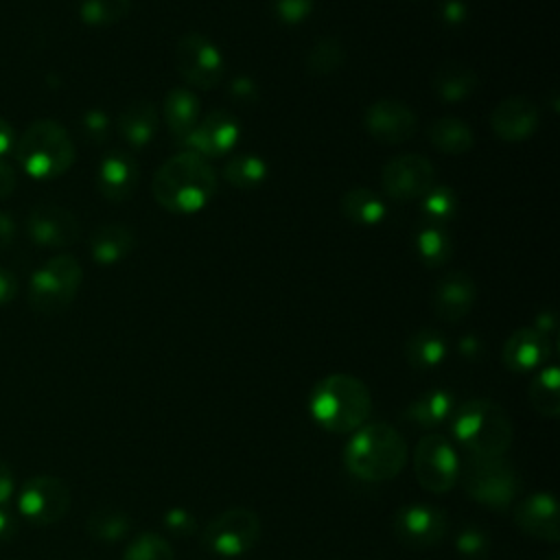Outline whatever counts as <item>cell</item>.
<instances>
[{
  "instance_id": "6da1fadb",
  "label": "cell",
  "mask_w": 560,
  "mask_h": 560,
  "mask_svg": "<svg viewBox=\"0 0 560 560\" xmlns=\"http://www.w3.org/2000/svg\"><path fill=\"white\" fill-rule=\"evenodd\" d=\"M151 190L164 210L190 214L201 210L214 197L217 173L206 158L184 149L155 171Z\"/></svg>"
},
{
  "instance_id": "7a4b0ae2",
  "label": "cell",
  "mask_w": 560,
  "mask_h": 560,
  "mask_svg": "<svg viewBox=\"0 0 560 560\" xmlns=\"http://www.w3.org/2000/svg\"><path fill=\"white\" fill-rule=\"evenodd\" d=\"M370 409V389L357 376L328 374L311 389V418L328 433H354L365 424Z\"/></svg>"
},
{
  "instance_id": "3957f363",
  "label": "cell",
  "mask_w": 560,
  "mask_h": 560,
  "mask_svg": "<svg viewBox=\"0 0 560 560\" xmlns=\"http://www.w3.org/2000/svg\"><path fill=\"white\" fill-rule=\"evenodd\" d=\"M407 459L402 435L387 422L363 424L352 433L343 448L348 472L368 483L394 479Z\"/></svg>"
},
{
  "instance_id": "277c9868",
  "label": "cell",
  "mask_w": 560,
  "mask_h": 560,
  "mask_svg": "<svg viewBox=\"0 0 560 560\" xmlns=\"http://www.w3.org/2000/svg\"><path fill=\"white\" fill-rule=\"evenodd\" d=\"M451 431L470 457H499L512 444V420L501 405L475 398L455 407Z\"/></svg>"
},
{
  "instance_id": "5b68a950",
  "label": "cell",
  "mask_w": 560,
  "mask_h": 560,
  "mask_svg": "<svg viewBox=\"0 0 560 560\" xmlns=\"http://www.w3.org/2000/svg\"><path fill=\"white\" fill-rule=\"evenodd\" d=\"M15 155L31 177L52 179L72 166L77 151L70 133L59 122L42 118L31 122L20 136Z\"/></svg>"
},
{
  "instance_id": "8992f818",
  "label": "cell",
  "mask_w": 560,
  "mask_h": 560,
  "mask_svg": "<svg viewBox=\"0 0 560 560\" xmlns=\"http://www.w3.org/2000/svg\"><path fill=\"white\" fill-rule=\"evenodd\" d=\"M83 271L72 254H57L46 260L31 278L28 304L42 315L66 311L79 293Z\"/></svg>"
},
{
  "instance_id": "52a82bcc",
  "label": "cell",
  "mask_w": 560,
  "mask_h": 560,
  "mask_svg": "<svg viewBox=\"0 0 560 560\" xmlns=\"http://www.w3.org/2000/svg\"><path fill=\"white\" fill-rule=\"evenodd\" d=\"M466 494L490 510H505L512 505L521 490V477L516 468L499 457H468L464 470Z\"/></svg>"
},
{
  "instance_id": "ba28073f",
  "label": "cell",
  "mask_w": 560,
  "mask_h": 560,
  "mask_svg": "<svg viewBox=\"0 0 560 560\" xmlns=\"http://www.w3.org/2000/svg\"><path fill=\"white\" fill-rule=\"evenodd\" d=\"M260 534L262 525L254 510L228 508L206 523L201 545L217 558H238L258 545Z\"/></svg>"
},
{
  "instance_id": "9c48e42d",
  "label": "cell",
  "mask_w": 560,
  "mask_h": 560,
  "mask_svg": "<svg viewBox=\"0 0 560 560\" xmlns=\"http://www.w3.org/2000/svg\"><path fill=\"white\" fill-rule=\"evenodd\" d=\"M175 68L188 85L199 90L217 88L225 72L221 50L201 33H186L179 37L175 46Z\"/></svg>"
},
{
  "instance_id": "30bf717a",
  "label": "cell",
  "mask_w": 560,
  "mask_h": 560,
  "mask_svg": "<svg viewBox=\"0 0 560 560\" xmlns=\"http://www.w3.org/2000/svg\"><path fill=\"white\" fill-rule=\"evenodd\" d=\"M459 457L448 438L429 433L420 438L413 451V472L429 492H448L459 479Z\"/></svg>"
},
{
  "instance_id": "8fae6325",
  "label": "cell",
  "mask_w": 560,
  "mask_h": 560,
  "mask_svg": "<svg viewBox=\"0 0 560 560\" xmlns=\"http://www.w3.org/2000/svg\"><path fill=\"white\" fill-rule=\"evenodd\" d=\"M70 488L55 475L31 477L18 497L20 514L33 525H55L70 510Z\"/></svg>"
},
{
  "instance_id": "7c38bea8",
  "label": "cell",
  "mask_w": 560,
  "mask_h": 560,
  "mask_svg": "<svg viewBox=\"0 0 560 560\" xmlns=\"http://www.w3.org/2000/svg\"><path fill=\"white\" fill-rule=\"evenodd\" d=\"M392 529L396 540L413 551L440 545L448 534V516L440 508L427 503H409L396 510Z\"/></svg>"
},
{
  "instance_id": "4fadbf2b",
  "label": "cell",
  "mask_w": 560,
  "mask_h": 560,
  "mask_svg": "<svg viewBox=\"0 0 560 560\" xmlns=\"http://www.w3.org/2000/svg\"><path fill=\"white\" fill-rule=\"evenodd\" d=\"M381 184L396 201L422 199L435 184L433 162L420 153L396 155L383 166Z\"/></svg>"
},
{
  "instance_id": "5bb4252c",
  "label": "cell",
  "mask_w": 560,
  "mask_h": 560,
  "mask_svg": "<svg viewBox=\"0 0 560 560\" xmlns=\"http://www.w3.org/2000/svg\"><path fill=\"white\" fill-rule=\"evenodd\" d=\"M363 125L376 142L400 144L416 133L418 120L407 103L398 98H378L365 109Z\"/></svg>"
},
{
  "instance_id": "9a60e30c",
  "label": "cell",
  "mask_w": 560,
  "mask_h": 560,
  "mask_svg": "<svg viewBox=\"0 0 560 560\" xmlns=\"http://www.w3.org/2000/svg\"><path fill=\"white\" fill-rule=\"evenodd\" d=\"M26 232L31 241L44 247H68L77 243L81 225L77 217L57 203L42 201L31 208L26 217Z\"/></svg>"
},
{
  "instance_id": "2e32d148",
  "label": "cell",
  "mask_w": 560,
  "mask_h": 560,
  "mask_svg": "<svg viewBox=\"0 0 560 560\" xmlns=\"http://www.w3.org/2000/svg\"><path fill=\"white\" fill-rule=\"evenodd\" d=\"M238 138H241L238 120L225 109H212L201 120H197V125L192 127V131L186 136L182 144L188 151H195L208 160V158H219L230 149H234Z\"/></svg>"
},
{
  "instance_id": "e0dca14e",
  "label": "cell",
  "mask_w": 560,
  "mask_h": 560,
  "mask_svg": "<svg viewBox=\"0 0 560 560\" xmlns=\"http://www.w3.org/2000/svg\"><path fill=\"white\" fill-rule=\"evenodd\" d=\"M540 122V112L534 101L525 96H508L490 114V127L497 138L505 142L527 140Z\"/></svg>"
},
{
  "instance_id": "ac0fdd59",
  "label": "cell",
  "mask_w": 560,
  "mask_h": 560,
  "mask_svg": "<svg viewBox=\"0 0 560 560\" xmlns=\"http://www.w3.org/2000/svg\"><path fill=\"white\" fill-rule=\"evenodd\" d=\"M140 182V168L133 155L120 149H112L101 158L98 171H96V186L98 192L114 201H127Z\"/></svg>"
},
{
  "instance_id": "d6986e66",
  "label": "cell",
  "mask_w": 560,
  "mask_h": 560,
  "mask_svg": "<svg viewBox=\"0 0 560 560\" xmlns=\"http://www.w3.org/2000/svg\"><path fill=\"white\" fill-rule=\"evenodd\" d=\"M514 523L523 534L545 542H558L560 538V521L556 499L547 492L527 494L514 508Z\"/></svg>"
},
{
  "instance_id": "ffe728a7",
  "label": "cell",
  "mask_w": 560,
  "mask_h": 560,
  "mask_svg": "<svg viewBox=\"0 0 560 560\" xmlns=\"http://www.w3.org/2000/svg\"><path fill=\"white\" fill-rule=\"evenodd\" d=\"M551 354V339L536 330L534 326H525L514 330L503 343V365L516 374L532 372L540 368Z\"/></svg>"
},
{
  "instance_id": "44dd1931",
  "label": "cell",
  "mask_w": 560,
  "mask_h": 560,
  "mask_svg": "<svg viewBox=\"0 0 560 560\" xmlns=\"http://www.w3.org/2000/svg\"><path fill=\"white\" fill-rule=\"evenodd\" d=\"M475 293V280L466 271H448L435 284L433 311L442 322H459L470 313Z\"/></svg>"
},
{
  "instance_id": "7402d4cb",
  "label": "cell",
  "mask_w": 560,
  "mask_h": 560,
  "mask_svg": "<svg viewBox=\"0 0 560 560\" xmlns=\"http://www.w3.org/2000/svg\"><path fill=\"white\" fill-rule=\"evenodd\" d=\"M118 133L133 149L147 147L158 131V107L149 98L131 101L116 120Z\"/></svg>"
},
{
  "instance_id": "603a6c76",
  "label": "cell",
  "mask_w": 560,
  "mask_h": 560,
  "mask_svg": "<svg viewBox=\"0 0 560 560\" xmlns=\"http://www.w3.org/2000/svg\"><path fill=\"white\" fill-rule=\"evenodd\" d=\"M136 234L122 223H105L90 236V254L101 265H114L131 254Z\"/></svg>"
},
{
  "instance_id": "cb8c5ba5",
  "label": "cell",
  "mask_w": 560,
  "mask_h": 560,
  "mask_svg": "<svg viewBox=\"0 0 560 560\" xmlns=\"http://www.w3.org/2000/svg\"><path fill=\"white\" fill-rule=\"evenodd\" d=\"M477 90V72L462 61H442L433 74V92L444 103H459Z\"/></svg>"
},
{
  "instance_id": "d4e9b609",
  "label": "cell",
  "mask_w": 560,
  "mask_h": 560,
  "mask_svg": "<svg viewBox=\"0 0 560 560\" xmlns=\"http://www.w3.org/2000/svg\"><path fill=\"white\" fill-rule=\"evenodd\" d=\"M162 112L173 138L184 142L199 120V98L186 88H173L164 96Z\"/></svg>"
},
{
  "instance_id": "484cf974",
  "label": "cell",
  "mask_w": 560,
  "mask_h": 560,
  "mask_svg": "<svg viewBox=\"0 0 560 560\" xmlns=\"http://www.w3.org/2000/svg\"><path fill=\"white\" fill-rule=\"evenodd\" d=\"M455 411L453 394L446 389H429L411 400L405 409V418L422 429H433L446 422Z\"/></svg>"
},
{
  "instance_id": "4316f807",
  "label": "cell",
  "mask_w": 560,
  "mask_h": 560,
  "mask_svg": "<svg viewBox=\"0 0 560 560\" xmlns=\"http://www.w3.org/2000/svg\"><path fill=\"white\" fill-rule=\"evenodd\" d=\"M402 352L413 370H433L446 357V339L435 328H420L409 335Z\"/></svg>"
},
{
  "instance_id": "83f0119b",
  "label": "cell",
  "mask_w": 560,
  "mask_h": 560,
  "mask_svg": "<svg viewBox=\"0 0 560 560\" xmlns=\"http://www.w3.org/2000/svg\"><path fill=\"white\" fill-rule=\"evenodd\" d=\"M427 133H429V142L446 155L468 153L475 144L472 129L464 120L453 118V116H442V118L433 120L429 125Z\"/></svg>"
},
{
  "instance_id": "f1b7e54d",
  "label": "cell",
  "mask_w": 560,
  "mask_h": 560,
  "mask_svg": "<svg viewBox=\"0 0 560 560\" xmlns=\"http://www.w3.org/2000/svg\"><path fill=\"white\" fill-rule=\"evenodd\" d=\"M339 210L348 221L359 225H376L387 214L385 201L374 190L363 186L346 190L339 201Z\"/></svg>"
},
{
  "instance_id": "f546056e",
  "label": "cell",
  "mask_w": 560,
  "mask_h": 560,
  "mask_svg": "<svg viewBox=\"0 0 560 560\" xmlns=\"http://www.w3.org/2000/svg\"><path fill=\"white\" fill-rule=\"evenodd\" d=\"M529 402L542 418L553 420L560 413V372L556 365L542 368L529 383Z\"/></svg>"
},
{
  "instance_id": "4dcf8cb0",
  "label": "cell",
  "mask_w": 560,
  "mask_h": 560,
  "mask_svg": "<svg viewBox=\"0 0 560 560\" xmlns=\"http://www.w3.org/2000/svg\"><path fill=\"white\" fill-rule=\"evenodd\" d=\"M416 252L427 267H442L453 252V238L444 225L424 223L416 234Z\"/></svg>"
},
{
  "instance_id": "1f68e13d",
  "label": "cell",
  "mask_w": 560,
  "mask_h": 560,
  "mask_svg": "<svg viewBox=\"0 0 560 560\" xmlns=\"http://www.w3.org/2000/svg\"><path fill=\"white\" fill-rule=\"evenodd\" d=\"M223 177L230 186L241 190L258 188L267 179V162L254 153L234 155L223 166Z\"/></svg>"
},
{
  "instance_id": "d6a6232c",
  "label": "cell",
  "mask_w": 560,
  "mask_h": 560,
  "mask_svg": "<svg viewBox=\"0 0 560 560\" xmlns=\"http://www.w3.org/2000/svg\"><path fill=\"white\" fill-rule=\"evenodd\" d=\"M85 527L94 540L114 542V540H120L127 536V532L131 529V521L122 510L98 508L88 516Z\"/></svg>"
},
{
  "instance_id": "836d02e7",
  "label": "cell",
  "mask_w": 560,
  "mask_h": 560,
  "mask_svg": "<svg viewBox=\"0 0 560 560\" xmlns=\"http://www.w3.org/2000/svg\"><path fill=\"white\" fill-rule=\"evenodd\" d=\"M343 59H346L343 44L337 37H322L311 46V50L306 55V70L311 74L326 77V74H332L335 70H339Z\"/></svg>"
},
{
  "instance_id": "e575fe53",
  "label": "cell",
  "mask_w": 560,
  "mask_h": 560,
  "mask_svg": "<svg viewBox=\"0 0 560 560\" xmlns=\"http://www.w3.org/2000/svg\"><path fill=\"white\" fill-rule=\"evenodd\" d=\"M131 11V0H81L79 15L90 26H114Z\"/></svg>"
},
{
  "instance_id": "d590c367",
  "label": "cell",
  "mask_w": 560,
  "mask_h": 560,
  "mask_svg": "<svg viewBox=\"0 0 560 560\" xmlns=\"http://www.w3.org/2000/svg\"><path fill=\"white\" fill-rule=\"evenodd\" d=\"M420 201H422V214L427 223L442 225L451 221L457 212V195L446 184H433L431 190Z\"/></svg>"
},
{
  "instance_id": "8d00e7d4",
  "label": "cell",
  "mask_w": 560,
  "mask_h": 560,
  "mask_svg": "<svg viewBox=\"0 0 560 560\" xmlns=\"http://www.w3.org/2000/svg\"><path fill=\"white\" fill-rule=\"evenodd\" d=\"M122 560H175V551L164 536L144 532L125 547Z\"/></svg>"
},
{
  "instance_id": "74e56055",
  "label": "cell",
  "mask_w": 560,
  "mask_h": 560,
  "mask_svg": "<svg viewBox=\"0 0 560 560\" xmlns=\"http://www.w3.org/2000/svg\"><path fill=\"white\" fill-rule=\"evenodd\" d=\"M455 547H457V551H459L464 558H468V560H481V558H486L488 551H490V540H488V536H486L479 527L466 525V527H462V529L457 532V536H455Z\"/></svg>"
},
{
  "instance_id": "f35d334b",
  "label": "cell",
  "mask_w": 560,
  "mask_h": 560,
  "mask_svg": "<svg viewBox=\"0 0 560 560\" xmlns=\"http://www.w3.org/2000/svg\"><path fill=\"white\" fill-rule=\"evenodd\" d=\"M81 129L92 142H103L109 136V118L101 109H88L81 116Z\"/></svg>"
},
{
  "instance_id": "ab89813d",
  "label": "cell",
  "mask_w": 560,
  "mask_h": 560,
  "mask_svg": "<svg viewBox=\"0 0 560 560\" xmlns=\"http://www.w3.org/2000/svg\"><path fill=\"white\" fill-rule=\"evenodd\" d=\"M313 11V0H278L276 15L284 24H300Z\"/></svg>"
},
{
  "instance_id": "60d3db41",
  "label": "cell",
  "mask_w": 560,
  "mask_h": 560,
  "mask_svg": "<svg viewBox=\"0 0 560 560\" xmlns=\"http://www.w3.org/2000/svg\"><path fill=\"white\" fill-rule=\"evenodd\" d=\"M164 523H166V527H168L171 532L188 534V532L192 529V525H195V518H192L186 510H182V508H173V510L166 514Z\"/></svg>"
},
{
  "instance_id": "b9f144b4",
  "label": "cell",
  "mask_w": 560,
  "mask_h": 560,
  "mask_svg": "<svg viewBox=\"0 0 560 560\" xmlns=\"http://www.w3.org/2000/svg\"><path fill=\"white\" fill-rule=\"evenodd\" d=\"M230 92H232V98L238 101V103L256 101V85H254V81L249 77H236L230 83Z\"/></svg>"
},
{
  "instance_id": "7bdbcfd3",
  "label": "cell",
  "mask_w": 560,
  "mask_h": 560,
  "mask_svg": "<svg viewBox=\"0 0 560 560\" xmlns=\"http://www.w3.org/2000/svg\"><path fill=\"white\" fill-rule=\"evenodd\" d=\"M440 15L446 24L451 26H457L466 20V7L459 2V0H444L442 2V9H440Z\"/></svg>"
},
{
  "instance_id": "ee69618b",
  "label": "cell",
  "mask_w": 560,
  "mask_h": 560,
  "mask_svg": "<svg viewBox=\"0 0 560 560\" xmlns=\"http://www.w3.org/2000/svg\"><path fill=\"white\" fill-rule=\"evenodd\" d=\"M15 295H18V280H15V276L9 269L0 267V306L9 304Z\"/></svg>"
},
{
  "instance_id": "f6af8a7d",
  "label": "cell",
  "mask_w": 560,
  "mask_h": 560,
  "mask_svg": "<svg viewBox=\"0 0 560 560\" xmlns=\"http://www.w3.org/2000/svg\"><path fill=\"white\" fill-rule=\"evenodd\" d=\"M15 184H18V175H15L13 166H11L9 162L0 160V199H4L7 195H11L13 188H15Z\"/></svg>"
},
{
  "instance_id": "bcb514c9",
  "label": "cell",
  "mask_w": 560,
  "mask_h": 560,
  "mask_svg": "<svg viewBox=\"0 0 560 560\" xmlns=\"http://www.w3.org/2000/svg\"><path fill=\"white\" fill-rule=\"evenodd\" d=\"M11 494H13V475H11V468L0 459V508L9 503Z\"/></svg>"
},
{
  "instance_id": "7dc6e473",
  "label": "cell",
  "mask_w": 560,
  "mask_h": 560,
  "mask_svg": "<svg viewBox=\"0 0 560 560\" xmlns=\"http://www.w3.org/2000/svg\"><path fill=\"white\" fill-rule=\"evenodd\" d=\"M15 532H18V521H15V516H13L9 510L0 508V545H2V542H9V540L15 536Z\"/></svg>"
},
{
  "instance_id": "c3c4849f",
  "label": "cell",
  "mask_w": 560,
  "mask_h": 560,
  "mask_svg": "<svg viewBox=\"0 0 560 560\" xmlns=\"http://www.w3.org/2000/svg\"><path fill=\"white\" fill-rule=\"evenodd\" d=\"M15 236V223H13V217L7 214V212H0V252L7 249L11 245Z\"/></svg>"
},
{
  "instance_id": "681fc988",
  "label": "cell",
  "mask_w": 560,
  "mask_h": 560,
  "mask_svg": "<svg viewBox=\"0 0 560 560\" xmlns=\"http://www.w3.org/2000/svg\"><path fill=\"white\" fill-rule=\"evenodd\" d=\"M534 328H536V330H540L542 335L551 337V335H553V330H556V315H553L551 311L540 313V315H538V319H536V324H534Z\"/></svg>"
},
{
  "instance_id": "f907efd6",
  "label": "cell",
  "mask_w": 560,
  "mask_h": 560,
  "mask_svg": "<svg viewBox=\"0 0 560 560\" xmlns=\"http://www.w3.org/2000/svg\"><path fill=\"white\" fill-rule=\"evenodd\" d=\"M11 144H13V129H11V125L0 116V155L7 153V151L11 149Z\"/></svg>"
},
{
  "instance_id": "816d5d0a",
  "label": "cell",
  "mask_w": 560,
  "mask_h": 560,
  "mask_svg": "<svg viewBox=\"0 0 560 560\" xmlns=\"http://www.w3.org/2000/svg\"><path fill=\"white\" fill-rule=\"evenodd\" d=\"M459 350L464 352V354H472L475 357V352H477V339L475 337H466V339H462V343H459Z\"/></svg>"
},
{
  "instance_id": "f5cc1de1",
  "label": "cell",
  "mask_w": 560,
  "mask_h": 560,
  "mask_svg": "<svg viewBox=\"0 0 560 560\" xmlns=\"http://www.w3.org/2000/svg\"><path fill=\"white\" fill-rule=\"evenodd\" d=\"M547 560H558V556H556V553H553V556H549V558H547Z\"/></svg>"
}]
</instances>
